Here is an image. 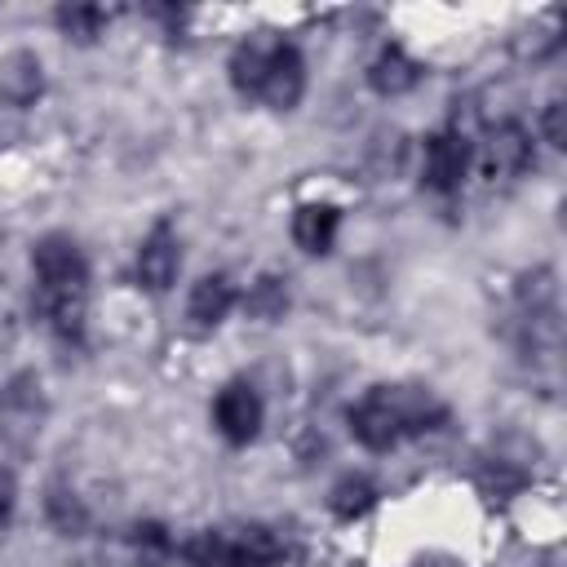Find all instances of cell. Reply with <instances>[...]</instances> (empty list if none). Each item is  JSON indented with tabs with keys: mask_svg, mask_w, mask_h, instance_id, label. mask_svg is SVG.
Segmentation results:
<instances>
[{
	"mask_svg": "<svg viewBox=\"0 0 567 567\" xmlns=\"http://www.w3.org/2000/svg\"><path fill=\"white\" fill-rule=\"evenodd\" d=\"M439 416H443V408H439V399L430 390H416V385H377L350 412V430H354V439L363 447L390 452L403 434L430 430Z\"/></svg>",
	"mask_w": 567,
	"mask_h": 567,
	"instance_id": "cell-1",
	"label": "cell"
},
{
	"mask_svg": "<svg viewBox=\"0 0 567 567\" xmlns=\"http://www.w3.org/2000/svg\"><path fill=\"white\" fill-rule=\"evenodd\" d=\"M31 266L40 279V297H84L89 261L71 235H44L31 248Z\"/></svg>",
	"mask_w": 567,
	"mask_h": 567,
	"instance_id": "cell-2",
	"label": "cell"
},
{
	"mask_svg": "<svg viewBox=\"0 0 567 567\" xmlns=\"http://www.w3.org/2000/svg\"><path fill=\"white\" fill-rule=\"evenodd\" d=\"M44 425V394L31 372L4 381L0 390V439L13 447H31Z\"/></svg>",
	"mask_w": 567,
	"mask_h": 567,
	"instance_id": "cell-3",
	"label": "cell"
},
{
	"mask_svg": "<svg viewBox=\"0 0 567 567\" xmlns=\"http://www.w3.org/2000/svg\"><path fill=\"white\" fill-rule=\"evenodd\" d=\"M527 164H532V137L523 124L505 120L483 137V173L492 182H509V177L527 173Z\"/></svg>",
	"mask_w": 567,
	"mask_h": 567,
	"instance_id": "cell-4",
	"label": "cell"
},
{
	"mask_svg": "<svg viewBox=\"0 0 567 567\" xmlns=\"http://www.w3.org/2000/svg\"><path fill=\"white\" fill-rule=\"evenodd\" d=\"M177 270H182L177 235H173L168 221H159V226L142 239V248H137V284L151 288V292H168L173 279H177Z\"/></svg>",
	"mask_w": 567,
	"mask_h": 567,
	"instance_id": "cell-5",
	"label": "cell"
},
{
	"mask_svg": "<svg viewBox=\"0 0 567 567\" xmlns=\"http://www.w3.org/2000/svg\"><path fill=\"white\" fill-rule=\"evenodd\" d=\"M213 421H217V430L230 443L257 439V430H261V399H257V390L248 381H230L217 394V403H213Z\"/></svg>",
	"mask_w": 567,
	"mask_h": 567,
	"instance_id": "cell-6",
	"label": "cell"
},
{
	"mask_svg": "<svg viewBox=\"0 0 567 567\" xmlns=\"http://www.w3.org/2000/svg\"><path fill=\"white\" fill-rule=\"evenodd\" d=\"M306 93V62L292 44H275L270 49V62H266V80H261V93L275 111H292Z\"/></svg>",
	"mask_w": 567,
	"mask_h": 567,
	"instance_id": "cell-7",
	"label": "cell"
},
{
	"mask_svg": "<svg viewBox=\"0 0 567 567\" xmlns=\"http://www.w3.org/2000/svg\"><path fill=\"white\" fill-rule=\"evenodd\" d=\"M470 168V142L465 133H434L425 142V186L434 190H456Z\"/></svg>",
	"mask_w": 567,
	"mask_h": 567,
	"instance_id": "cell-8",
	"label": "cell"
},
{
	"mask_svg": "<svg viewBox=\"0 0 567 567\" xmlns=\"http://www.w3.org/2000/svg\"><path fill=\"white\" fill-rule=\"evenodd\" d=\"M416 80H421V66H416L399 44H385V49L372 58V66H368V84H372L381 97H399V93H408Z\"/></svg>",
	"mask_w": 567,
	"mask_h": 567,
	"instance_id": "cell-9",
	"label": "cell"
},
{
	"mask_svg": "<svg viewBox=\"0 0 567 567\" xmlns=\"http://www.w3.org/2000/svg\"><path fill=\"white\" fill-rule=\"evenodd\" d=\"M337 226H341V213L332 204H301L292 213V239L306 252H328L337 239Z\"/></svg>",
	"mask_w": 567,
	"mask_h": 567,
	"instance_id": "cell-10",
	"label": "cell"
},
{
	"mask_svg": "<svg viewBox=\"0 0 567 567\" xmlns=\"http://www.w3.org/2000/svg\"><path fill=\"white\" fill-rule=\"evenodd\" d=\"M235 306V284L226 275H204L195 288H190V301H186V315L199 323V328H213L230 315Z\"/></svg>",
	"mask_w": 567,
	"mask_h": 567,
	"instance_id": "cell-11",
	"label": "cell"
},
{
	"mask_svg": "<svg viewBox=\"0 0 567 567\" xmlns=\"http://www.w3.org/2000/svg\"><path fill=\"white\" fill-rule=\"evenodd\" d=\"M186 563L190 567H252L244 558V549L230 536H217V532H204V536L186 540Z\"/></svg>",
	"mask_w": 567,
	"mask_h": 567,
	"instance_id": "cell-12",
	"label": "cell"
},
{
	"mask_svg": "<svg viewBox=\"0 0 567 567\" xmlns=\"http://www.w3.org/2000/svg\"><path fill=\"white\" fill-rule=\"evenodd\" d=\"M266 62H270V49L248 40L230 53V84L244 93V97H257L261 93V80H266Z\"/></svg>",
	"mask_w": 567,
	"mask_h": 567,
	"instance_id": "cell-13",
	"label": "cell"
},
{
	"mask_svg": "<svg viewBox=\"0 0 567 567\" xmlns=\"http://www.w3.org/2000/svg\"><path fill=\"white\" fill-rule=\"evenodd\" d=\"M328 505H332L337 518H359V514H368V509L377 505V487H372L363 474H346V478L332 487Z\"/></svg>",
	"mask_w": 567,
	"mask_h": 567,
	"instance_id": "cell-14",
	"label": "cell"
},
{
	"mask_svg": "<svg viewBox=\"0 0 567 567\" xmlns=\"http://www.w3.org/2000/svg\"><path fill=\"white\" fill-rule=\"evenodd\" d=\"M235 545L244 549V558L252 563V567H270L279 554H284V545H279V536L270 532V527H261V523H252V527H244L239 536H235Z\"/></svg>",
	"mask_w": 567,
	"mask_h": 567,
	"instance_id": "cell-15",
	"label": "cell"
},
{
	"mask_svg": "<svg viewBox=\"0 0 567 567\" xmlns=\"http://www.w3.org/2000/svg\"><path fill=\"white\" fill-rule=\"evenodd\" d=\"M58 27L66 35H75V40H97V31L106 27V9H97V4H66V9H58Z\"/></svg>",
	"mask_w": 567,
	"mask_h": 567,
	"instance_id": "cell-16",
	"label": "cell"
},
{
	"mask_svg": "<svg viewBox=\"0 0 567 567\" xmlns=\"http://www.w3.org/2000/svg\"><path fill=\"white\" fill-rule=\"evenodd\" d=\"M4 89H9V97H13V102H27V97H35V93H40V62H35L31 53H18V58H9V71H4Z\"/></svg>",
	"mask_w": 567,
	"mask_h": 567,
	"instance_id": "cell-17",
	"label": "cell"
},
{
	"mask_svg": "<svg viewBox=\"0 0 567 567\" xmlns=\"http://www.w3.org/2000/svg\"><path fill=\"white\" fill-rule=\"evenodd\" d=\"M288 310V288L279 284V279H257L252 284V292H248V315H257V319H279Z\"/></svg>",
	"mask_w": 567,
	"mask_h": 567,
	"instance_id": "cell-18",
	"label": "cell"
},
{
	"mask_svg": "<svg viewBox=\"0 0 567 567\" xmlns=\"http://www.w3.org/2000/svg\"><path fill=\"white\" fill-rule=\"evenodd\" d=\"M168 549H173V540L159 523H137L133 527V554L142 558V567H159L168 558Z\"/></svg>",
	"mask_w": 567,
	"mask_h": 567,
	"instance_id": "cell-19",
	"label": "cell"
},
{
	"mask_svg": "<svg viewBox=\"0 0 567 567\" xmlns=\"http://www.w3.org/2000/svg\"><path fill=\"white\" fill-rule=\"evenodd\" d=\"M49 514H53V523H58L66 536H75V532L84 527V505H80L75 496H66V492H53V496H49Z\"/></svg>",
	"mask_w": 567,
	"mask_h": 567,
	"instance_id": "cell-20",
	"label": "cell"
},
{
	"mask_svg": "<svg viewBox=\"0 0 567 567\" xmlns=\"http://www.w3.org/2000/svg\"><path fill=\"white\" fill-rule=\"evenodd\" d=\"M563 102H549L545 106V120H540V128H545V142L549 146H567V124H563Z\"/></svg>",
	"mask_w": 567,
	"mask_h": 567,
	"instance_id": "cell-21",
	"label": "cell"
},
{
	"mask_svg": "<svg viewBox=\"0 0 567 567\" xmlns=\"http://www.w3.org/2000/svg\"><path fill=\"white\" fill-rule=\"evenodd\" d=\"M13 501H18V487H13V474L0 470V523L13 514Z\"/></svg>",
	"mask_w": 567,
	"mask_h": 567,
	"instance_id": "cell-22",
	"label": "cell"
}]
</instances>
